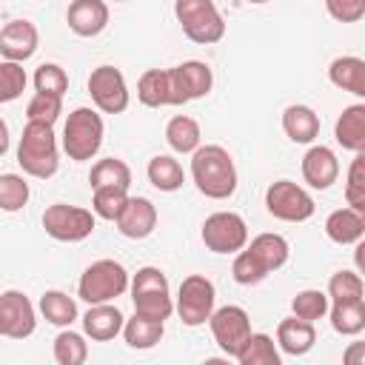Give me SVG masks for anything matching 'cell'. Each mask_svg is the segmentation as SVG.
I'll return each instance as SVG.
<instances>
[{
	"mask_svg": "<svg viewBox=\"0 0 365 365\" xmlns=\"http://www.w3.org/2000/svg\"><path fill=\"white\" fill-rule=\"evenodd\" d=\"M240 365H279V351H277V342L268 336V334H248L245 345L240 348V354L234 356Z\"/></svg>",
	"mask_w": 365,
	"mask_h": 365,
	"instance_id": "32",
	"label": "cell"
},
{
	"mask_svg": "<svg viewBox=\"0 0 365 365\" xmlns=\"http://www.w3.org/2000/svg\"><path fill=\"white\" fill-rule=\"evenodd\" d=\"M202 140V131H200V123L188 114H177L168 120L165 125V143L171 145V151L177 154H191Z\"/></svg>",
	"mask_w": 365,
	"mask_h": 365,
	"instance_id": "29",
	"label": "cell"
},
{
	"mask_svg": "<svg viewBox=\"0 0 365 365\" xmlns=\"http://www.w3.org/2000/svg\"><path fill=\"white\" fill-rule=\"evenodd\" d=\"M128 200V188H117V185H106V188H94V197H91V211L94 217L100 220H117V214L123 211Z\"/></svg>",
	"mask_w": 365,
	"mask_h": 365,
	"instance_id": "37",
	"label": "cell"
},
{
	"mask_svg": "<svg viewBox=\"0 0 365 365\" xmlns=\"http://www.w3.org/2000/svg\"><path fill=\"white\" fill-rule=\"evenodd\" d=\"M282 131L291 143H299V145H308L319 137V114L311 108V106H302V103H294L282 111Z\"/></svg>",
	"mask_w": 365,
	"mask_h": 365,
	"instance_id": "21",
	"label": "cell"
},
{
	"mask_svg": "<svg viewBox=\"0 0 365 365\" xmlns=\"http://www.w3.org/2000/svg\"><path fill=\"white\" fill-rule=\"evenodd\" d=\"M345 365H365V342H351V348L342 354Z\"/></svg>",
	"mask_w": 365,
	"mask_h": 365,
	"instance_id": "45",
	"label": "cell"
},
{
	"mask_svg": "<svg viewBox=\"0 0 365 365\" xmlns=\"http://www.w3.org/2000/svg\"><path fill=\"white\" fill-rule=\"evenodd\" d=\"M265 208H268L271 217H277L282 222H305L317 211L314 197L302 185H297L291 180H277V182L268 185V191H265Z\"/></svg>",
	"mask_w": 365,
	"mask_h": 365,
	"instance_id": "9",
	"label": "cell"
},
{
	"mask_svg": "<svg viewBox=\"0 0 365 365\" xmlns=\"http://www.w3.org/2000/svg\"><path fill=\"white\" fill-rule=\"evenodd\" d=\"M88 182H91V188H106V185L128 188L131 185V168L117 157H106V160H97L91 165Z\"/></svg>",
	"mask_w": 365,
	"mask_h": 365,
	"instance_id": "33",
	"label": "cell"
},
{
	"mask_svg": "<svg viewBox=\"0 0 365 365\" xmlns=\"http://www.w3.org/2000/svg\"><path fill=\"white\" fill-rule=\"evenodd\" d=\"M325 234L336 245H356L365 237V214L354 208H336L325 220Z\"/></svg>",
	"mask_w": 365,
	"mask_h": 365,
	"instance_id": "22",
	"label": "cell"
},
{
	"mask_svg": "<svg viewBox=\"0 0 365 365\" xmlns=\"http://www.w3.org/2000/svg\"><path fill=\"white\" fill-rule=\"evenodd\" d=\"M248 3H268V0H248Z\"/></svg>",
	"mask_w": 365,
	"mask_h": 365,
	"instance_id": "47",
	"label": "cell"
},
{
	"mask_svg": "<svg viewBox=\"0 0 365 365\" xmlns=\"http://www.w3.org/2000/svg\"><path fill=\"white\" fill-rule=\"evenodd\" d=\"M88 359V342L83 334L63 328L54 336V362L57 365H83Z\"/></svg>",
	"mask_w": 365,
	"mask_h": 365,
	"instance_id": "34",
	"label": "cell"
},
{
	"mask_svg": "<svg viewBox=\"0 0 365 365\" xmlns=\"http://www.w3.org/2000/svg\"><path fill=\"white\" fill-rule=\"evenodd\" d=\"M200 237L214 254H237L248 245V225L237 211H214L205 217Z\"/></svg>",
	"mask_w": 365,
	"mask_h": 365,
	"instance_id": "10",
	"label": "cell"
},
{
	"mask_svg": "<svg viewBox=\"0 0 365 365\" xmlns=\"http://www.w3.org/2000/svg\"><path fill=\"white\" fill-rule=\"evenodd\" d=\"M208 325H211L214 342L220 345V351H222L225 356H237L240 348L245 345L248 334H251V317H248V311L240 308V305L214 308L211 317H208Z\"/></svg>",
	"mask_w": 365,
	"mask_h": 365,
	"instance_id": "11",
	"label": "cell"
},
{
	"mask_svg": "<svg viewBox=\"0 0 365 365\" xmlns=\"http://www.w3.org/2000/svg\"><path fill=\"white\" fill-rule=\"evenodd\" d=\"M334 137L342 148H348L354 154L365 151V106L362 103L342 108V114L336 117V125H334Z\"/></svg>",
	"mask_w": 365,
	"mask_h": 365,
	"instance_id": "23",
	"label": "cell"
},
{
	"mask_svg": "<svg viewBox=\"0 0 365 365\" xmlns=\"http://www.w3.org/2000/svg\"><path fill=\"white\" fill-rule=\"evenodd\" d=\"M26 83H29V77L23 71V63H14V60L0 63V103L17 100L26 91Z\"/></svg>",
	"mask_w": 365,
	"mask_h": 365,
	"instance_id": "42",
	"label": "cell"
},
{
	"mask_svg": "<svg viewBox=\"0 0 365 365\" xmlns=\"http://www.w3.org/2000/svg\"><path fill=\"white\" fill-rule=\"evenodd\" d=\"M37 328V314L31 299L23 291H3L0 294V336L26 339Z\"/></svg>",
	"mask_w": 365,
	"mask_h": 365,
	"instance_id": "14",
	"label": "cell"
},
{
	"mask_svg": "<svg viewBox=\"0 0 365 365\" xmlns=\"http://www.w3.org/2000/svg\"><path fill=\"white\" fill-rule=\"evenodd\" d=\"M114 222H117V231L123 237H128V240H145L157 228V208L145 197H128Z\"/></svg>",
	"mask_w": 365,
	"mask_h": 365,
	"instance_id": "15",
	"label": "cell"
},
{
	"mask_svg": "<svg viewBox=\"0 0 365 365\" xmlns=\"http://www.w3.org/2000/svg\"><path fill=\"white\" fill-rule=\"evenodd\" d=\"M325 294H328L331 302L359 299V297L365 294V285H362V277H359L356 271H336V274H331Z\"/></svg>",
	"mask_w": 365,
	"mask_h": 365,
	"instance_id": "39",
	"label": "cell"
},
{
	"mask_svg": "<svg viewBox=\"0 0 365 365\" xmlns=\"http://www.w3.org/2000/svg\"><path fill=\"white\" fill-rule=\"evenodd\" d=\"M331 328L342 336H356L365 331V297L359 299H345V302H331Z\"/></svg>",
	"mask_w": 365,
	"mask_h": 365,
	"instance_id": "26",
	"label": "cell"
},
{
	"mask_svg": "<svg viewBox=\"0 0 365 365\" xmlns=\"http://www.w3.org/2000/svg\"><path fill=\"white\" fill-rule=\"evenodd\" d=\"M29 197H31V191H29L26 177H20V174H0V211L14 214V211L26 208Z\"/></svg>",
	"mask_w": 365,
	"mask_h": 365,
	"instance_id": "36",
	"label": "cell"
},
{
	"mask_svg": "<svg viewBox=\"0 0 365 365\" xmlns=\"http://www.w3.org/2000/svg\"><path fill=\"white\" fill-rule=\"evenodd\" d=\"M60 114H63V97H57V94L34 91V97H31L29 106H26V117H29V123H46V125H54Z\"/></svg>",
	"mask_w": 365,
	"mask_h": 365,
	"instance_id": "38",
	"label": "cell"
},
{
	"mask_svg": "<svg viewBox=\"0 0 365 365\" xmlns=\"http://www.w3.org/2000/svg\"><path fill=\"white\" fill-rule=\"evenodd\" d=\"M9 151V125H6V120L0 117V157Z\"/></svg>",
	"mask_w": 365,
	"mask_h": 365,
	"instance_id": "46",
	"label": "cell"
},
{
	"mask_svg": "<svg viewBox=\"0 0 365 365\" xmlns=\"http://www.w3.org/2000/svg\"><path fill=\"white\" fill-rule=\"evenodd\" d=\"M325 9L336 23H359L365 17V0H325Z\"/></svg>",
	"mask_w": 365,
	"mask_h": 365,
	"instance_id": "44",
	"label": "cell"
},
{
	"mask_svg": "<svg viewBox=\"0 0 365 365\" xmlns=\"http://www.w3.org/2000/svg\"><path fill=\"white\" fill-rule=\"evenodd\" d=\"M37 308H40L43 319L57 325V328H71V322L77 319V302L66 291H46L40 297Z\"/></svg>",
	"mask_w": 365,
	"mask_h": 365,
	"instance_id": "31",
	"label": "cell"
},
{
	"mask_svg": "<svg viewBox=\"0 0 365 365\" xmlns=\"http://www.w3.org/2000/svg\"><path fill=\"white\" fill-rule=\"evenodd\" d=\"M345 202H348V208L365 214V157H362V151L351 160L348 180H345Z\"/></svg>",
	"mask_w": 365,
	"mask_h": 365,
	"instance_id": "40",
	"label": "cell"
},
{
	"mask_svg": "<svg viewBox=\"0 0 365 365\" xmlns=\"http://www.w3.org/2000/svg\"><path fill=\"white\" fill-rule=\"evenodd\" d=\"M114 3H123V0H114Z\"/></svg>",
	"mask_w": 365,
	"mask_h": 365,
	"instance_id": "48",
	"label": "cell"
},
{
	"mask_svg": "<svg viewBox=\"0 0 365 365\" xmlns=\"http://www.w3.org/2000/svg\"><path fill=\"white\" fill-rule=\"evenodd\" d=\"M137 97L148 108L171 106V86H168V68H148L137 80Z\"/></svg>",
	"mask_w": 365,
	"mask_h": 365,
	"instance_id": "28",
	"label": "cell"
},
{
	"mask_svg": "<svg viewBox=\"0 0 365 365\" xmlns=\"http://www.w3.org/2000/svg\"><path fill=\"white\" fill-rule=\"evenodd\" d=\"M317 342V331L314 322H305L299 317H288L277 325V348L288 356H302L314 348Z\"/></svg>",
	"mask_w": 365,
	"mask_h": 365,
	"instance_id": "20",
	"label": "cell"
},
{
	"mask_svg": "<svg viewBox=\"0 0 365 365\" xmlns=\"http://www.w3.org/2000/svg\"><path fill=\"white\" fill-rule=\"evenodd\" d=\"M168 86H171V106H185V103L200 100L211 91L214 74H211L208 63L185 60V63L168 68Z\"/></svg>",
	"mask_w": 365,
	"mask_h": 365,
	"instance_id": "12",
	"label": "cell"
},
{
	"mask_svg": "<svg viewBox=\"0 0 365 365\" xmlns=\"http://www.w3.org/2000/svg\"><path fill=\"white\" fill-rule=\"evenodd\" d=\"M128 291V271L117 259H97L91 262L77 282V297L88 305L114 302Z\"/></svg>",
	"mask_w": 365,
	"mask_h": 365,
	"instance_id": "5",
	"label": "cell"
},
{
	"mask_svg": "<svg viewBox=\"0 0 365 365\" xmlns=\"http://www.w3.org/2000/svg\"><path fill=\"white\" fill-rule=\"evenodd\" d=\"M94 225H97L94 211H86L80 205L54 202L43 211V228L57 242H80V240L91 237Z\"/></svg>",
	"mask_w": 365,
	"mask_h": 365,
	"instance_id": "8",
	"label": "cell"
},
{
	"mask_svg": "<svg viewBox=\"0 0 365 365\" xmlns=\"http://www.w3.org/2000/svg\"><path fill=\"white\" fill-rule=\"evenodd\" d=\"M174 14L191 43L211 46L225 37V20L214 0H174Z\"/></svg>",
	"mask_w": 365,
	"mask_h": 365,
	"instance_id": "6",
	"label": "cell"
},
{
	"mask_svg": "<svg viewBox=\"0 0 365 365\" xmlns=\"http://www.w3.org/2000/svg\"><path fill=\"white\" fill-rule=\"evenodd\" d=\"M88 94L103 114H120L128 108V86L123 71L114 66H97L88 74Z\"/></svg>",
	"mask_w": 365,
	"mask_h": 365,
	"instance_id": "13",
	"label": "cell"
},
{
	"mask_svg": "<svg viewBox=\"0 0 365 365\" xmlns=\"http://www.w3.org/2000/svg\"><path fill=\"white\" fill-rule=\"evenodd\" d=\"M120 334H123V339H125L128 348L148 351V348H154V345L163 339V334H165V322L134 314L131 319L123 322V331H120Z\"/></svg>",
	"mask_w": 365,
	"mask_h": 365,
	"instance_id": "27",
	"label": "cell"
},
{
	"mask_svg": "<svg viewBox=\"0 0 365 365\" xmlns=\"http://www.w3.org/2000/svg\"><path fill=\"white\" fill-rule=\"evenodd\" d=\"M328 80L354 97H365V60L354 57V54L336 57L328 66Z\"/></svg>",
	"mask_w": 365,
	"mask_h": 365,
	"instance_id": "24",
	"label": "cell"
},
{
	"mask_svg": "<svg viewBox=\"0 0 365 365\" xmlns=\"http://www.w3.org/2000/svg\"><path fill=\"white\" fill-rule=\"evenodd\" d=\"M328 305H331V299H328L325 291L305 288V291H299L291 299V314L299 317V319H305V322H317V319H322L328 314Z\"/></svg>",
	"mask_w": 365,
	"mask_h": 365,
	"instance_id": "35",
	"label": "cell"
},
{
	"mask_svg": "<svg viewBox=\"0 0 365 365\" xmlns=\"http://www.w3.org/2000/svg\"><path fill=\"white\" fill-rule=\"evenodd\" d=\"M191 180L208 200H228L237 191V168L222 145H197L191 151Z\"/></svg>",
	"mask_w": 365,
	"mask_h": 365,
	"instance_id": "1",
	"label": "cell"
},
{
	"mask_svg": "<svg viewBox=\"0 0 365 365\" xmlns=\"http://www.w3.org/2000/svg\"><path fill=\"white\" fill-rule=\"evenodd\" d=\"M103 134H106L103 117L94 108L80 106L68 114V120L63 125V151L68 154V160L86 163L100 151Z\"/></svg>",
	"mask_w": 365,
	"mask_h": 365,
	"instance_id": "4",
	"label": "cell"
},
{
	"mask_svg": "<svg viewBox=\"0 0 365 365\" xmlns=\"http://www.w3.org/2000/svg\"><path fill=\"white\" fill-rule=\"evenodd\" d=\"M214 302H217V291H214V282L202 274H191L180 282V291H177V302H174V311L180 314L182 325L188 328H200L208 322L211 311H214Z\"/></svg>",
	"mask_w": 365,
	"mask_h": 365,
	"instance_id": "7",
	"label": "cell"
},
{
	"mask_svg": "<svg viewBox=\"0 0 365 365\" xmlns=\"http://www.w3.org/2000/svg\"><path fill=\"white\" fill-rule=\"evenodd\" d=\"M17 163L23 174L48 180L60 168V154H57V137L54 125L46 123H26L20 143H17Z\"/></svg>",
	"mask_w": 365,
	"mask_h": 365,
	"instance_id": "2",
	"label": "cell"
},
{
	"mask_svg": "<svg viewBox=\"0 0 365 365\" xmlns=\"http://www.w3.org/2000/svg\"><path fill=\"white\" fill-rule=\"evenodd\" d=\"M145 174H148V182H151L157 191H165V194L180 191V188H182V182H185L182 165H180L171 154H157V157H151V163H148Z\"/></svg>",
	"mask_w": 365,
	"mask_h": 365,
	"instance_id": "30",
	"label": "cell"
},
{
	"mask_svg": "<svg viewBox=\"0 0 365 365\" xmlns=\"http://www.w3.org/2000/svg\"><path fill=\"white\" fill-rule=\"evenodd\" d=\"M40 34L31 20H11L0 29V54L14 63H26L37 51Z\"/></svg>",
	"mask_w": 365,
	"mask_h": 365,
	"instance_id": "16",
	"label": "cell"
},
{
	"mask_svg": "<svg viewBox=\"0 0 365 365\" xmlns=\"http://www.w3.org/2000/svg\"><path fill=\"white\" fill-rule=\"evenodd\" d=\"M131 302H134V314L148 317V319H160L165 322L174 314V299L168 291V277L154 268V265H143L131 279Z\"/></svg>",
	"mask_w": 365,
	"mask_h": 365,
	"instance_id": "3",
	"label": "cell"
},
{
	"mask_svg": "<svg viewBox=\"0 0 365 365\" xmlns=\"http://www.w3.org/2000/svg\"><path fill=\"white\" fill-rule=\"evenodd\" d=\"M248 251H251V254L259 259V265L271 274V271H279V268L288 262L291 245H288V240H285L282 234H271V231H265V234H257V237L251 240Z\"/></svg>",
	"mask_w": 365,
	"mask_h": 365,
	"instance_id": "25",
	"label": "cell"
},
{
	"mask_svg": "<svg viewBox=\"0 0 365 365\" xmlns=\"http://www.w3.org/2000/svg\"><path fill=\"white\" fill-rule=\"evenodd\" d=\"M231 277L237 285H259L268 277V271L259 265V259L248 248H240L234 257V265H231Z\"/></svg>",
	"mask_w": 365,
	"mask_h": 365,
	"instance_id": "41",
	"label": "cell"
},
{
	"mask_svg": "<svg viewBox=\"0 0 365 365\" xmlns=\"http://www.w3.org/2000/svg\"><path fill=\"white\" fill-rule=\"evenodd\" d=\"M339 177V160L328 145H311L302 157V180L317 188V191H328Z\"/></svg>",
	"mask_w": 365,
	"mask_h": 365,
	"instance_id": "17",
	"label": "cell"
},
{
	"mask_svg": "<svg viewBox=\"0 0 365 365\" xmlns=\"http://www.w3.org/2000/svg\"><path fill=\"white\" fill-rule=\"evenodd\" d=\"M34 88L37 91H46V94L63 97L68 91V74H66V68L57 66V63H43L34 71Z\"/></svg>",
	"mask_w": 365,
	"mask_h": 365,
	"instance_id": "43",
	"label": "cell"
},
{
	"mask_svg": "<svg viewBox=\"0 0 365 365\" xmlns=\"http://www.w3.org/2000/svg\"><path fill=\"white\" fill-rule=\"evenodd\" d=\"M66 23L77 37H97L108 26V6L106 0H71Z\"/></svg>",
	"mask_w": 365,
	"mask_h": 365,
	"instance_id": "18",
	"label": "cell"
},
{
	"mask_svg": "<svg viewBox=\"0 0 365 365\" xmlns=\"http://www.w3.org/2000/svg\"><path fill=\"white\" fill-rule=\"evenodd\" d=\"M123 311L111 302H97V305H88V311L83 314V331L88 339L94 342H108L114 339L120 331H123Z\"/></svg>",
	"mask_w": 365,
	"mask_h": 365,
	"instance_id": "19",
	"label": "cell"
}]
</instances>
